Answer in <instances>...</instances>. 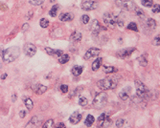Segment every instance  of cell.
Here are the masks:
<instances>
[{
	"label": "cell",
	"mask_w": 160,
	"mask_h": 128,
	"mask_svg": "<svg viewBox=\"0 0 160 128\" xmlns=\"http://www.w3.org/2000/svg\"><path fill=\"white\" fill-rule=\"evenodd\" d=\"M159 40H160V37L159 36H157L155 37L154 39H153V42H152V44L154 45V46H159L160 45V42H159Z\"/></svg>",
	"instance_id": "cell-41"
},
{
	"label": "cell",
	"mask_w": 160,
	"mask_h": 128,
	"mask_svg": "<svg viewBox=\"0 0 160 128\" xmlns=\"http://www.w3.org/2000/svg\"><path fill=\"white\" fill-rule=\"evenodd\" d=\"M83 87H81V86H79V87H77V88L75 89L73 92H72L71 96H72V97H76V96H79V95H81V93L83 92Z\"/></svg>",
	"instance_id": "cell-29"
},
{
	"label": "cell",
	"mask_w": 160,
	"mask_h": 128,
	"mask_svg": "<svg viewBox=\"0 0 160 128\" xmlns=\"http://www.w3.org/2000/svg\"><path fill=\"white\" fill-rule=\"evenodd\" d=\"M102 61H103L102 57H98L97 59H95V60H94V62H93V64H92V70L93 71H97V70H98L99 68L101 67Z\"/></svg>",
	"instance_id": "cell-22"
},
{
	"label": "cell",
	"mask_w": 160,
	"mask_h": 128,
	"mask_svg": "<svg viewBox=\"0 0 160 128\" xmlns=\"http://www.w3.org/2000/svg\"><path fill=\"white\" fill-rule=\"evenodd\" d=\"M45 51L48 55H54V57H61L62 55V51L61 50H55V49H52V48H49V47H47L45 48Z\"/></svg>",
	"instance_id": "cell-17"
},
{
	"label": "cell",
	"mask_w": 160,
	"mask_h": 128,
	"mask_svg": "<svg viewBox=\"0 0 160 128\" xmlns=\"http://www.w3.org/2000/svg\"><path fill=\"white\" fill-rule=\"evenodd\" d=\"M115 4L116 6H118V7L124 9L126 11H134L136 8L133 0H116Z\"/></svg>",
	"instance_id": "cell-6"
},
{
	"label": "cell",
	"mask_w": 160,
	"mask_h": 128,
	"mask_svg": "<svg viewBox=\"0 0 160 128\" xmlns=\"http://www.w3.org/2000/svg\"><path fill=\"white\" fill-rule=\"evenodd\" d=\"M127 28L128 30H130V31H133V32H137L138 29H137V25L135 22H130V24L128 25Z\"/></svg>",
	"instance_id": "cell-31"
},
{
	"label": "cell",
	"mask_w": 160,
	"mask_h": 128,
	"mask_svg": "<svg viewBox=\"0 0 160 128\" xmlns=\"http://www.w3.org/2000/svg\"><path fill=\"white\" fill-rule=\"evenodd\" d=\"M23 52H24V54L27 55V57H34V55H36L37 47L34 46V44H32V43H27V44H25L24 47H23Z\"/></svg>",
	"instance_id": "cell-8"
},
{
	"label": "cell",
	"mask_w": 160,
	"mask_h": 128,
	"mask_svg": "<svg viewBox=\"0 0 160 128\" xmlns=\"http://www.w3.org/2000/svg\"><path fill=\"white\" fill-rule=\"evenodd\" d=\"M90 30L92 31L93 34H99L101 31H103V30H106V28H103L101 24H100V22L98 20H96V19H94L91 24H90Z\"/></svg>",
	"instance_id": "cell-11"
},
{
	"label": "cell",
	"mask_w": 160,
	"mask_h": 128,
	"mask_svg": "<svg viewBox=\"0 0 160 128\" xmlns=\"http://www.w3.org/2000/svg\"><path fill=\"white\" fill-rule=\"evenodd\" d=\"M88 103V101H87L86 98H84V97H81L80 99H79V104L81 106H86Z\"/></svg>",
	"instance_id": "cell-34"
},
{
	"label": "cell",
	"mask_w": 160,
	"mask_h": 128,
	"mask_svg": "<svg viewBox=\"0 0 160 128\" xmlns=\"http://www.w3.org/2000/svg\"><path fill=\"white\" fill-rule=\"evenodd\" d=\"M135 87H136V95L138 98H140L141 99H148L150 95V90L148 89V87H147L145 84L143 82H141L139 79H135Z\"/></svg>",
	"instance_id": "cell-3"
},
{
	"label": "cell",
	"mask_w": 160,
	"mask_h": 128,
	"mask_svg": "<svg viewBox=\"0 0 160 128\" xmlns=\"http://www.w3.org/2000/svg\"><path fill=\"white\" fill-rule=\"evenodd\" d=\"M101 53V50L98 48H90L84 55V59H89L94 57H98Z\"/></svg>",
	"instance_id": "cell-12"
},
{
	"label": "cell",
	"mask_w": 160,
	"mask_h": 128,
	"mask_svg": "<svg viewBox=\"0 0 160 128\" xmlns=\"http://www.w3.org/2000/svg\"><path fill=\"white\" fill-rule=\"evenodd\" d=\"M39 124V120L37 117H33V118L29 121V123H27V125L25 128H37Z\"/></svg>",
	"instance_id": "cell-18"
},
{
	"label": "cell",
	"mask_w": 160,
	"mask_h": 128,
	"mask_svg": "<svg viewBox=\"0 0 160 128\" xmlns=\"http://www.w3.org/2000/svg\"><path fill=\"white\" fill-rule=\"evenodd\" d=\"M50 1H51V2H55L56 0H50Z\"/></svg>",
	"instance_id": "cell-48"
},
{
	"label": "cell",
	"mask_w": 160,
	"mask_h": 128,
	"mask_svg": "<svg viewBox=\"0 0 160 128\" xmlns=\"http://www.w3.org/2000/svg\"><path fill=\"white\" fill-rule=\"evenodd\" d=\"M20 54V50L18 47H10V48L6 49L2 54V58L3 61L5 63H11V62L14 61Z\"/></svg>",
	"instance_id": "cell-1"
},
{
	"label": "cell",
	"mask_w": 160,
	"mask_h": 128,
	"mask_svg": "<svg viewBox=\"0 0 160 128\" xmlns=\"http://www.w3.org/2000/svg\"><path fill=\"white\" fill-rule=\"evenodd\" d=\"M12 102H14L15 101H17V95H15V94H14V95H12Z\"/></svg>",
	"instance_id": "cell-45"
},
{
	"label": "cell",
	"mask_w": 160,
	"mask_h": 128,
	"mask_svg": "<svg viewBox=\"0 0 160 128\" xmlns=\"http://www.w3.org/2000/svg\"><path fill=\"white\" fill-rule=\"evenodd\" d=\"M103 20L105 24L108 27H109L110 29H114L116 26V18L114 17V15H112L109 12H106L105 14L103 15Z\"/></svg>",
	"instance_id": "cell-7"
},
{
	"label": "cell",
	"mask_w": 160,
	"mask_h": 128,
	"mask_svg": "<svg viewBox=\"0 0 160 128\" xmlns=\"http://www.w3.org/2000/svg\"><path fill=\"white\" fill-rule=\"evenodd\" d=\"M19 116H20L21 118H25V116H26V111H25V110H21L20 113H19Z\"/></svg>",
	"instance_id": "cell-43"
},
{
	"label": "cell",
	"mask_w": 160,
	"mask_h": 128,
	"mask_svg": "<svg viewBox=\"0 0 160 128\" xmlns=\"http://www.w3.org/2000/svg\"><path fill=\"white\" fill-rule=\"evenodd\" d=\"M27 29H29V24H27V23H26V24H24V25H23L22 30H23V31H26Z\"/></svg>",
	"instance_id": "cell-44"
},
{
	"label": "cell",
	"mask_w": 160,
	"mask_h": 128,
	"mask_svg": "<svg viewBox=\"0 0 160 128\" xmlns=\"http://www.w3.org/2000/svg\"><path fill=\"white\" fill-rule=\"evenodd\" d=\"M124 124H125V120H123V118H119V120H117V121H116V126L118 128L123 127Z\"/></svg>",
	"instance_id": "cell-36"
},
{
	"label": "cell",
	"mask_w": 160,
	"mask_h": 128,
	"mask_svg": "<svg viewBox=\"0 0 160 128\" xmlns=\"http://www.w3.org/2000/svg\"><path fill=\"white\" fill-rule=\"evenodd\" d=\"M81 22H83V24H87L89 22V16L87 14H83L81 15Z\"/></svg>",
	"instance_id": "cell-37"
},
{
	"label": "cell",
	"mask_w": 160,
	"mask_h": 128,
	"mask_svg": "<svg viewBox=\"0 0 160 128\" xmlns=\"http://www.w3.org/2000/svg\"><path fill=\"white\" fill-rule=\"evenodd\" d=\"M81 38H83V35H81L80 32L72 33V35L70 36V40L72 42H78V41H80V40H81Z\"/></svg>",
	"instance_id": "cell-19"
},
{
	"label": "cell",
	"mask_w": 160,
	"mask_h": 128,
	"mask_svg": "<svg viewBox=\"0 0 160 128\" xmlns=\"http://www.w3.org/2000/svg\"><path fill=\"white\" fill-rule=\"evenodd\" d=\"M130 87H125V88L122 90V91L119 93V98H120L122 101H127V99L130 98Z\"/></svg>",
	"instance_id": "cell-13"
},
{
	"label": "cell",
	"mask_w": 160,
	"mask_h": 128,
	"mask_svg": "<svg viewBox=\"0 0 160 128\" xmlns=\"http://www.w3.org/2000/svg\"><path fill=\"white\" fill-rule=\"evenodd\" d=\"M118 84V80L116 79V77H106V79L99 80L97 82V85L101 90H112L115 89L116 86Z\"/></svg>",
	"instance_id": "cell-2"
},
{
	"label": "cell",
	"mask_w": 160,
	"mask_h": 128,
	"mask_svg": "<svg viewBox=\"0 0 160 128\" xmlns=\"http://www.w3.org/2000/svg\"><path fill=\"white\" fill-rule=\"evenodd\" d=\"M111 124L112 120L109 118L108 113H103L97 120V127L98 128H108Z\"/></svg>",
	"instance_id": "cell-5"
},
{
	"label": "cell",
	"mask_w": 160,
	"mask_h": 128,
	"mask_svg": "<svg viewBox=\"0 0 160 128\" xmlns=\"http://www.w3.org/2000/svg\"><path fill=\"white\" fill-rule=\"evenodd\" d=\"M83 70V68L81 66L76 65V66H74L73 68H72V74H73L75 77H78V76H80V75H81Z\"/></svg>",
	"instance_id": "cell-21"
},
{
	"label": "cell",
	"mask_w": 160,
	"mask_h": 128,
	"mask_svg": "<svg viewBox=\"0 0 160 128\" xmlns=\"http://www.w3.org/2000/svg\"><path fill=\"white\" fill-rule=\"evenodd\" d=\"M108 102V95L105 92L98 93L93 101V106L97 109H102Z\"/></svg>",
	"instance_id": "cell-4"
},
{
	"label": "cell",
	"mask_w": 160,
	"mask_h": 128,
	"mask_svg": "<svg viewBox=\"0 0 160 128\" xmlns=\"http://www.w3.org/2000/svg\"><path fill=\"white\" fill-rule=\"evenodd\" d=\"M29 2L34 6H39L44 2V0H29Z\"/></svg>",
	"instance_id": "cell-35"
},
{
	"label": "cell",
	"mask_w": 160,
	"mask_h": 128,
	"mask_svg": "<svg viewBox=\"0 0 160 128\" xmlns=\"http://www.w3.org/2000/svg\"><path fill=\"white\" fill-rule=\"evenodd\" d=\"M24 102H25V106L27 107V109L29 111H31L34 107V102L32 101V99L27 98V99H24Z\"/></svg>",
	"instance_id": "cell-25"
},
{
	"label": "cell",
	"mask_w": 160,
	"mask_h": 128,
	"mask_svg": "<svg viewBox=\"0 0 160 128\" xmlns=\"http://www.w3.org/2000/svg\"><path fill=\"white\" fill-rule=\"evenodd\" d=\"M39 24L41 28H47L49 26V21L48 19H46V18H41L39 21Z\"/></svg>",
	"instance_id": "cell-32"
},
{
	"label": "cell",
	"mask_w": 160,
	"mask_h": 128,
	"mask_svg": "<svg viewBox=\"0 0 160 128\" xmlns=\"http://www.w3.org/2000/svg\"><path fill=\"white\" fill-rule=\"evenodd\" d=\"M42 128H54V120H48L44 124H43Z\"/></svg>",
	"instance_id": "cell-30"
},
{
	"label": "cell",
	"mask_w": 160,
	"mask_h": 128,
	"mask_svg": "<svg viewBox=\"0 0 160 128\" xmlns=\"http://www.w3.org/2000/svg\"><path fill=\"white\" fill-rule=\"evenodd\" d=\"M59 88H61V91L63 94H66L68 92V86L65 85V84H62V85L59 87Z\"/></svg>",
	"instance_id": "cell-38"
},
{
	"label": "cell",
	"mask_w": 160,
	"mask_h": 128,
	"mask_svg": "<svg viewBox=\"0 0 160 128\" xmlns=\"http://www.w3.org/2000/svg\"><path fill=\"white\" fill-rule=\"evenodd\" d=\"M147 55H148L147 54L142 55L137 58V60H138V62H139L140 66H144V67L147 66V64H148V58H147Z\"/></svg>",
	"instance_id": "cell-20"
},
{
	"label": "cell",
	"mask_w": 160,
	"mask_h": 128,
	"mask_svg": "<svg viewBox=\"0 0 160 128\" xmlns=\"http://www.w3.org/2000/svg\"><path fill=\"white\" fill-rule=\"evenodd\" d=\"M33 90L37 95H42L43 93H45L47 91V87L42 85V84H36V85L33 86Z\"/></svg>",
	"instance_id": "cell-15"
},
{
	"label": "cell",
	"mask_w": 160,
	"mask_h": 128,
	"mask_svg": "<svg viewBox=\"0 0 160 128\" xmlns=\"http://www.w3.org/2000/svg\"><path fill=\"white\" fill-rule=\"evenodd\" d=\"M98 7V4L97 2H94V1H84L81 3V8L83 9V11H92V10H95Z\"/></svg>",
	"instance_id": "cell-10"
},
{
	"label": "cell",
	"mask_w": 160,
	"mask_h": 128,
	"mask_svg": "<svg viewBox=\"0 0 160 128\" xmlns=\"http://www.w3.org/2000/svg\"><path fill=\"white\" fill-rule=\"evenodd\" d=\"M152 6H153L152 12H154V14H159V4H154Z\"/></svg>",
	"instance_id": "cell-40"
},
{
	"label": "cell",
	"mask_w": 160,
	"mask_h": 128,
	"mask_svg": "<svg viewBox=\"0 0 160 128\" xmlns=\"http://www.w3.org/2000/svg\"><path fill=\"white\" fill-rule=\"evenodd\" d=\"M56 128H66V126H65V124L63 123H59L57 124Z\"/></svg>",
	"instance_id": "cell-42"
},
{
	"label": "cell",
	"mask_w": 160,
	"mask_h": 128,
	"mask_svg": "<svg viewBox=\"0 0 160 128\" xmlns=\"http://www.w3.org/2000/svg\"><path fill=\"white\" fill-rule=\"evenodd\" d=\"M147 26H148L150 29L154 30L156 28V21L152 18H149L148 21H147Z\"/></svg>",
	"instance_id": "cell-26"
},
{
	"label": "cell",
	"mask_w": 160,
	"mask_h": 128,
	"mask_svg": "<svg viewBox=\"0 0 160 128\" xmlns=\"http://www.w3.org/2000/svg\"><path fill=\"white\" fill-rule=\"evenodd\" d=\"M81 120V115L79 112H74V114H72L70 118H69V121L73 124H78Z\"/></svg>",
	"instance_id": "cell-14"
},
{
	"label": "cell",
	"mask_w": 160,
	"mask_h": 128,
	"mask_svg": "<svg viewBox=\"0 0 160 128\" xmlns=\"http://www.w3.org/2000/svg\"><path fill=\"white\" fill-rule=\"evenodd\" d=\"M69 59H70V57H69L68 55L66 54H62L61 57H59V62L61 64H64L66 63V62L69 61Z\"/></svg>",
	"instance_id": "cell-24"
},
{
	"label": "cell",
	"mask_w": 160,
	"mask_h": 128,
	"mask_svg": "<svg viewBox=\"0 0 160 128\" xmlns=\"http://www.w3.org/2000/svg\"><path fill=\"white\" fill-rule=\"evenodd\" d=\"M1 67H2V64H1V62H0V69H1Z\"/></svg>",
	"instance_id": "cell-47"
},
{
	"label": "cell",
	"mask_w": 160,
	"mask_h": 128,
	"mask_svg": "<svg viewBox=\"0 0 160 128\" xmlns=\"http://www.w3.org/2000/svg\"><path fill=\"white\" fill-rule=\"evenodd\" d=\"M7 76H8L7 74H3V75H1V79H5L6 77H7Z\"/></svg>",
	"instance_id": "cell-46"
},
{
	"label": "cell",
	"mask_w": 160,
	"mask_h": 128,
	"mask_svg": "<svg viewBox=\"0 0 160 128\" xmlns=\"http://www.w3.org/2000/svg\"><path fill=\"white\" fill-rule=\"evenodd\" d=\"M94 121H95V118L92 116V115H88L87 118H86V120H84V124H86V126H91L92 124L94 123Z\"/></svg>",
	"instance_id": "cell-23"
},
{
	"label": "cell",
	"mask_w": 160,
	"mask_h": 128,
	"mask_svg": "<svg viewBox=\"0 0 160 128\" xmlns=\"http://www.w3.org/2000/svg\"><path fill=\"white\" fill-rule=\"evenodd\" d=\"M103 72H105L106 74H111V73L117 72V69L112 66H103Z\"/></svg>",
	"instance_id": "cell-28"
},
{
	"label": "cell",
	"mask_w": 160,
	"mask_h": 128,
	"mask_svg": "<svg viewBox=\"0 0 160 128\" xmlns=\"http://www.w3.org/2000/svg\"><path fill=\"white\" fill-rule=\"evenodd\" d=\"M135 48H133V47H131V48H126V49H123V50H120L116 55H117L118 57L120 58H126V57H128L130 55L132 54V53L135 51Z\"/></svg>",
	"instance_id": "cell-9"
},
{
	"label": "cell",
	"mask_w": 160,
	"mask_h": 128,
	"mask_svg": "<svg viewBox=\"0 0 160 128\" xmlns=\"http://www.w3.org/2000/svg\"><path fill=\"white\" fill-rule=\"evenodd\" d=\"M135 14L138 16H144V12L141 10V9H138V8H135Z\"/></svg>",
	"instance_id": "cell-39"
},
{
	"label": "cell",
	"mask_w": 160,
	"mask_h": 128,
	"mask_svg": "<svg viewBox=\"0 0 160 128\" xmlns=\"http://www.w3.org/2000/svg\"><path fill=\"white\" fill-rule=\"evenodd\" d=\"M141 2H142L143 6H145V7H152L153 5V1L152 0H141Z\"/></svg>",
	"instance_id": "cell-33"
},
{
	"label": "cell",
	"mask_w": 160,
	"mask_h": 128,
	"mask_svg": "<svg viewBox=\"0 0 160 128\" xmlns=\"http://www.w3.org/2000/svg\"><path fill=\"white\" fill-rule=\"evenodd\" d=\"M58 11H59V5H54V6H53V7L51 8V10H50L49 14L51 15L52 17H56V16H57Z\"/></svg>",
	"instance_id": "cell-27"
},
{
	"label": "cell",
	"mask_w": 160,
	"mask_h": 128,
	"mask_svg": "<svg viewBox=\"0 0 160 128\" xmlns=\"http://www.w3.org/2000/svg\"><path fill=\"white\" fill-rule=\"evenodd\" d=\"M59 20L62 21V22H68V21H72L74 18V15L71 14V12H64V14H61L59 15Z\"/></svg>",
	"instance_id": "cell-16"
}]
</instances>
